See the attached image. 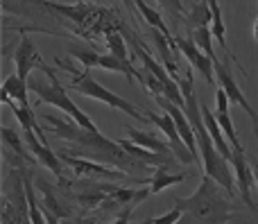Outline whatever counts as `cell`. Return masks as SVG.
Here are the masks:
<instances>
[{"label": "cell", "mask_w": 258, "mask_h": 224, "mask_svg": "<svg viewBox=\"0 0 258 224\" xmlns=\"http://www.w3.org/2000/svg\"><path fill=\"white\" fill-rule=\"evenodd\" d=\"M43 120L50 125L48 134H54V136H59V138L68 140V143H73L71 152H75L77 157H82V159H91V161L104 163V166H116V168H120V170L129 172V175H132V168L147 166V163L138 161V159H134L129 152H125L120 143L109 140L107 136H102L100 131L84 129V127H80L75 120L68 122L57 116H45Z\"/></svg>", "instance_id": "1"}, {"label": "cell", "mask_w": 258, "mask_h": 224, "mask_svg": "<svg viewBox=\"0 0 258 224\" xmlns=\"http://www.w3.org/2000/svg\"><path fill=\"white\" fill-rule=\"evenodd\" d=\"M222 186L213 177L204 175L200 188L190 197H174V206L181 208V222H227L231 202L222 195Z\"/></svg>", "instance_id": "2"}, {"label": "cell", "mask_w": 258, "mask_h": 224, "mask_svg": "<svg viewBox=\"0 0 258 224\" xmlns=\"http://www.w3.org/2000/svg\"><path fill=\"white\" fill-rule=\"evenodd\" d=\"M41 70L48 75V84H45V82H41L39 77H27V89H30L32 93H36L39 102L52 104V107H57L59 111H66L68 116H71L80 127H84V129L98 131V127L93 125V120H91V118L86 116L84 111H80V107H77V104L73 102L71 98H68L66 89L59 84L57 72H54L52 68H48V66H43Z\"/></svg>", "instance_id": "3"}, {"label": "cell", "mask_w": 258, "mask_h": 224, "mask_svg": "<svg viewBox=\"0 0 258 224\" xmlns=\"http://www.w3.org/2000/svg\"><path fill=\"white\" fill-rule=\"evenodd\" d=\"M57 66L59 68H66V70H71L73 75H75V77H73V82H71V89H75L77 93L86 95V98H95V100H100V102L113 107L116 111H122V113H127V116H132L134 120H141V122H147V125H150V118L143 116L141 109H138L136 104H132L129 100L120 98V95H116V93H111V91L104 89V86L93 77L91 68H84L82 72H77L71 63H59L57 61Z\"/></svg>", "instance_id": "4"}, {"label": "cell", "mask_w": 258, "mask_h": 224, "mask_svg": "<svg viewBox=\"0 0 258 224\" xmlns=\"http://www.w3.org/2000/svg\"><path fill=\"white\" fill-rule=\"evenodd\" d=\"M68 52L73 54V59H77L80 63H84V68H104V70H116V72H122V75L127 77V82L132 84L134 80H138V75H141V70H136V68L132 66V61H122V59H118L116 54H100L95 52V50H86V48H75V45H71L68 48Z\"/></svg>", "instance_id": "5"}, {"label": "cell", "mask_w": 258, "mask_h": 224, "mask_svg": "<svg viewBox=\"0 0 258 224\" xmlns=\"http://www.w3.org/2000/svg\"><path fill=\"white\" fill-rule=\"evenodd\" d=\"M59 159L63 161V166H68L77 177H82V179H113V181H120V179H127L129 177V172H125V170H109V168H104V163L91 161V159H82V157H71L68 152L59 154Z\"/></svg>", "instance_id": "6"}, {"label": "cell", "mask_w": 258, "mask_h": 224, "mask_svg": "<svg viewBox=\"0 0 258 224\" xmlns=\"http://www.w3.org/2000/svg\"><path fill=\"white\" fill-rule=\"evenodd\" d=\"M213 70H215V77H218V82H220V89L227 93L229 102H236L238 107H242V111H247V116H249L251 122H254V129L258 131V116H256V111L251 109V104L247 102L245 95H242L240 86L236 84V80H233L231 70L227 68V63H222V61H218V59H213Z\"/></svg>", "instance_id": "7"}, {"label": "cell", "mask_w": 258, "mask_h": 224, "mask_svg": "<svg viewBox=\"0 0 258 224\" xmlns=\"http://www.w3.org/2000/svg\"><path fill=\"white\" fill-rule=\"evenodd\" d=\"M174 43H177L179 52L186 57V61L195 68L200 75H204V80L209 82L211 86L215 84V70H213V59L206 57L204 50H200L195 45V41L190 36H174Z\"/></svg>", "instance_id": "8"}, {"label": "cell", "mask_w": 258, "mask_h": 224, "mask_svg": "<svg viewBox=\"0 0 258 224\" xmlns=\"http://www.w3.org/2000/svg\"><path fill=\"white\" fill-rule=\"evenodd\" d=\"M233 175H236V186L240 190V199L249 208H256L251 202V188H254V172H251V163L247 161L245 150L242 147H231V161Z\"/></svg>", "instance_id": "9"}, {"label": "cell", "mask_w": 258, "mask_h": 224, "mask_svg": "<svg viewBox=\"0 0 258 224\" xmlns=\"http://www.w3.org/2000/svg\"><path fill=\"white\" fill-rule=\"evenodd\" d=\"M147 118H150L152 125L159 127V129L163 131L165 136H168L170 147H172L174 157H177L181 163H186V166H192V163H195V159H192L190 150H188L186 143H183L181 134H179L177 125H174V120H172V116H170V113H163V116H154V113H147Z\"/></svg>", "instance_id": "10"}, {"label": "cell", "mask_w": 258, "mask_h": 224, "mask_svg": "<svg viewBox=\"0 0 258 224\" xmlns=\"http://www.w3.org/2000/svg\"><path fill=\"white\" fill-rule=\"evenodd\" d=\"M23 138H25L27 150L34 154L36 161H39L41 166H45L50 172H52V175H57L59 179H61V172H63L61 163L63 161L59 159V154H54L52 150H50L48 143H43V140H41V136L36 134L34 127H30V129H23Z\"/></svg>", "instance_id": "11"}, {"label": "cell", "mask_w": 258, "mask_h": 224, "mask_svg": "<svg viewBox=\"0 0 258 224\" xmlns=\"http://www.w3.org/2000/svg\"><path fill=\"white\" fill-rule=\"evenodd\" d=\"M14 59H16V75L25 82H27V77H30V70H34V68L41 70V68L45 66L41 54L36 52V48H34V41L27 34H23V41H21V45H18Z\"/></svg>", "instance_id": "12"}, {"label": "cell", "mask_w": 258, "mask_h": 224, "mask_svg": "<svg viewBox=\"0 0 258 224\" xmlns=\"http://www.w3.org/2000/svg\"><path fill=\"white\" fill-rule=\"evenodd\" d=\"M227 107H229V98L218 86V91H215V120H218V125L222 127L224 138L229 140V145H231V147H242L238 136H236V129H233V122H231V116H229Z\"/></svg>", "instance_id": "13"}, {"label": "cell", "mask_w": 258, "mask_h": 224, "mask_svg": "<svg viewBox=\"0 0 258 224\" xmlns=\"http://www.w3.org/2000/svg\"><path fill=\"white\" fill-rule=\"evenodd\" d=\"M127 134H129L132 143L141 145V147H145V150H152V152H159V154H174L170 145H165L163 140H159L154 134H150V131H138V129L127 127Z\"/></svg>", "instance_id": "14"}, {"label": "cell", "mask_w": 258, "mask_h": 224, "mask_svg": "<svg viewBox=\"0 0 258 224\" xmlns=\"http://www.w3.org/2000/svg\"><path fill=\"white\" fill-rule=\"evenodd\" d=\"M170 168L172 166H156L154 170V177L150 179V193H161L163 188L168 186H174V184H181L183 179H188V172H179V175H170Z\"/></svg>", "instance_id": "15"}, {"label": "cell", "mask_w": 258, "mask_h": 224, "mask_svg": "<svg viewBox=\"0 0 258 224\" xmlns=\"http://www.w3.org/2000/svg\"><path fill=\"white\" fill-rule=\"evenodd\" d=\"M18 172H21V179H23V190H25V202H27V206H30V222H34V224H41V222H45V215H43V211L39 208V204H36V199H34V188H32V175H30V170H27L25 166H18Z\"/></svg>", "instance_id": "16"}, {"label": "cell", "mask_w": 258, "mask_h": 224, "mask_svg": "<svg viewBox=\"0 0 258 224\" xmlns=\"http://www.w3.org/2000/svg\"><path fill=\"white\" fill-rule=\"evenodd\" d=\"M3 145H5V147H9L18 159H23V161H30V163H34V161H36L34 154H32L30 150H25V147H27L25 138L21 140V136H18V131H16V129L3 127Z\"/></svg>", "instance_id": "17"}, {"label": "cell", "mask_w": 258, "mask_h": 224, "mask_svg": "<svg viewBox=\"0 0 258 224\" xmlns=\"http://www.w3.org/2000/svg\"><path fill=\"white\" fill-rule=\"evenodd\" d=\"M36 186H39L41 195H43V202H45V204H41V206L48 208V211H52L57 217H68V215H71V208L63 206L61 199L54 195V190L50 188L48 181H45V179H36Z\"/></svg>", "instance_id": "18"}, {"label": "cell", "mask_w": 258, "mask_h": 224, "mask_svg": "<svg viewBox=\"0 0 258 224\" xmlns=\"http://www.w3.org/2000/svg\"><path fill=\"white\" fill-rule=\"evenodd\" d=\"M211 21H213V16H211L209 3H206V0H200V3H195L192 9L188 12L186 27H188V32L197 30V27H211Z\"/></svg>", "instance_id": "19"}, {"label": "cell", "mask_w": 258, "mask_h": 224, "mask_svg": "<svg viewBox=\"0 0 258 224\" xmlns=\"http://www.w3.org/2000/svg\"><path fill=\"white\" fill-rule=\"evenodd\" d=\"M3 93L9 95L12 100H16L23 107H30V102H27V82L21 80L18 75H9L3 82Z\"/></svg>", "instance_id": "20"}, {"label": "cell", "mask_w": 258, "mask_h": 224, "mask_svg": "<svg viewBox=\"0 0 258 224\" xmlns=\"http://www.w3.org/2000/svg\"><path fill=\"white\" fill-rule=\"evenodd\" d=\"M206 3H209L211 16H213V21H211V32H213V39L222 45V50H227V41H224L227 30H224V23H222V12H220V5H218V0H206Z\"/></svg>", "instance_id": "21"}, {"label": "cell", "mask_w": 258, "mask_h": 224, "mask_svg": "<svg viewBox=\"0 0 258 224\" xmlns=\"http://www.w3.org/2000/svg\"><path fill=\"white\" fill-rule=\"evenodd\" d=\"M134 3H136V7H138V12H141V16L145 18L147 23H150V27H154V30L163 32L165 36H172V34H170V30H168V25H165L163 18H161L159 12H154V9H152L150 5L145 3V0H134Z\"/></svg>", "instance_id": "22"}, {"label": "cell", "mask_w": 258, "mask_h": 224, "mask_svg": "<svg viewBox=\"0 0 258 224\" xmlns=\"http://www.w3.org/2000/svg\"><path fill=\"white\" fill-rule=\"evenodd\" d=\"M188 36L195 41L197 48L204 50L206 57L218 59V57H215V52H213V32H211V27H197V30L188 32Z\"/></svg>", "instance_id": "23"}, {"label": "cell", "mask_w": 258, "mask_h": 224, "mask_svg": "<svg viewBox=\"0 0 258 224\" xmlns=\"http://www.w3.org/2000/svg\"><path fill=\"white\" fill-rule=\"evenodd\" d=\"M104 39H107V48L111 54H116L118 59H122V61H129V54H127V45H125V39H122L120 32H109V34H104Z\"/></svg>", "instance_id": "24"}, {"label": "cell", "mask_w": 258, "mask_h": 224, "mask_svg": "<svg viewBox=\"0 0 258 224\" xmlns=\"http://www.w3.org/2000/svg\"><path fill=\"white\" fill-rule=\"evenodd\" d=\"M181 215H183V213H181V208H179V206H174L172 211H170V213H165V215H161V217H152V220H145V222H150V224H165V222H168V224H172V222H179V220H181Z\"/></svg>", "instance_id": "25"}, {"label": "cell", "mask_w": 258, "mask_h": 224, "mask_svg": "<svg viewBox=\"0 0 258 224\" xmlns=\"http://www.w3.org/2000/svg\"><path fill=\"white\" fill-rule=\"evenodd\" d=\"M159 3H161V7L168 9L170 14H177V16L179 14H183V3L181 0H159Z\"/></svg>", "instance_id": "26"}, {"label": "cell", "mask_w": 258, "mask_h": 224, "mask_svg": "<svg viewBox=\"0 0 258 224\" xmlns=\"http://www.w3.org/2000/svg\"><path fill=\"white\" fill-rule=\"evenodd\" d=\"M251 172H254V181H256V186H258V161H256V159L251 161Z\"/></svg>", "instance_id": "27"}, {"label": "cell", "mask_w": 258, "mask_h": 224, "mask_svg": "<svg viewBox=\"0 0 258 224\" xmlns=\"http://www.w3.org/2000/svg\"><path fill=\"white\" fill-rule=\"evenodd\" d=\"M254 39L258 41V23H256V25H254Z\"/></svg>", "instance_id": "28"}, {"label": "cell", "mask_w": 258, "mask_h": 224, "mask_svg": "<svg viewBox=\"0 0 258 224\" xmlns=\"http://www.w3.org/2000/svg\"><path fill=\"white\" fill-rule=\"evenodd\" d=\"M122 3H125L127 7H129V9H132V12H134V7H132V0H122Z\"/></svg>", "instance_id": "29"}, {"label": "cell", "mask_w": 258, "mask_h": 224, "mask_svg": "<svg viewBox=\"0 0 258 224\" xmlns=\"http://www.w3.org/2000/svg\"><path fill=\"white\" fill-rule=\"evenodd\" d=\"M39 3H43V5H48V3H50V0H39Z\"/></svg>", "instance_id": "30"}, {"label": "cell", "mask_w": 258, "mask_h": 224, "mask_svg": "<svg viewBox=\"0 0 258 224\" xmlns=\"http://www.w3.org/2000/svg\"><path fill=\"white\" fill-rule=\"evenodd\" d=\"M256 23H258V21H256Z\"/></svg>", "instance_id": "31"}]
</instances>
